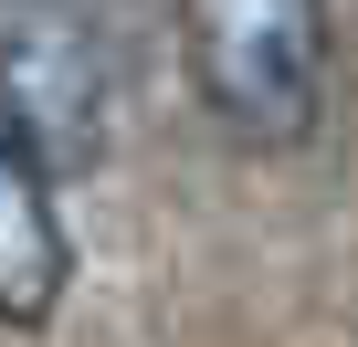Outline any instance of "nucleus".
Returning <instances> with one entry per match:
<instances>
[{"mask_svg":"<svg viewBox=\"0 0 358 347\" xmlns=\"http://www.w3.org/2000/svg\"><path fill=\"white\" fill-rule=\"evenodd\" d=\"M201 105L243 147H295L327 105V0H179Z\"/></svg>","mask_w":358,"mask_h":347,"instance_id":"nucleus-1","label":"nucleus"},{"mask_svg":"<svg viewBox=\"0 0 358 347\" xmlns=\"http://www.w3.org/2000/svg\"><path fill=\"white\" fill-rule=\"evenodd\" d=\"M64 305V211L53 168L22 137V116L0 105V326H43Z\"/></svg>","mask_w":358,"mask_h":347,"instance_id":"nucleus-2","label":"nucleus"}]
</instances>
